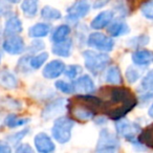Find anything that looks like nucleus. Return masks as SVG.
Returning a JSON list of instances; mask_svg holds the SVG:
<instances>
[{
	"label": "nucleus",
	"instance_id": "nucleus-1",
	"mask_svg": "<svg viewBox=\"0 0 153 153\" xmlns=\"http://www.w3.org/2000/svg\"><path fill=\"white\" fill-rule=\"evenodd\" d=\"M104 90V89H103ZM108 100L103 101L102 111L111 120L122 119L137 105V99L129 88L112 86L104 90Z\"/></svg>",
	"mask_w": 153,
	"mask_h": 153
},
{
	"label": "nucleus",
	"instance_id": "nucleus-2",
	"mask_svg": "<svg viewBox=\"0 0 153 153\" xmlns=\"http://www.w3.org/2000/svg\"><path fill=\"white\" fill-rule=\"evenodd\" d=\"M82 55L85 62V67L94 74H98L103 71L111 62V58L104 51L94 53L92 51H85Z\"/></svg>",
	"mask_w": 153,
	"mask_h": 153
},
{
	"label": "nucleus",
	"instance_id": "nucleus-3",
	"mask_svg": "<svg viewBox=\"0 0 153 153\" xmlns=\"http://www.w3.org/2000/svg\"><path fill=\"white\" fill-rule=\"evenodd\" d=\"M74 126V122L72 119L67 117H59L55 121L51 129L53 136L58 143L65 144L69 142L71 138V131Z\"/></svg>",
	"mask_w": 153,
	"mask_h": 153
},
{
	"label": "nucleus",
	"instance_id": "nucleus-4",
	"mask_svg": "<svg viewBox=\"0 0 153 153\" xmlns=\"http://www.w3.org/2000/svg\"><path fill=\"white\" fill-rule=\"evenodd\" d=\"M115 129L121 137L129 140L130 143L137 140V135L142 131L140 125L131 121H128L125 119H120L115 123Z\"/></svg>",
	"mask_w": 153,
	"mask_h": 153
},
{
	"label": "nucleus",
	"instance_id": "nucleus-5",
	"mask_svg": "<svg viewBox=\"0 0 153 153\" xmlns=\"http://www.w3.org/2000/svg\"><path fill=\"white\" fill-rule=\"evenodd\" d=\"M120 148V140L108 129H102L97 143V152H114Z\"/></svg>",
	"mask_w": 153,
	"mask_h": 153
},
{
	"label": "nucleus",
	"instance_id": "nucleus-6",
	"mask_svg": "<svg viewBox=\"0 0 153 153\" xmlns=\"http://www.w3.org/2000/svg\"><path fill=\"white\" fill-rule=\"evenodd\" d=\"M68 105H69V112L71 113L72 117L78 120V121H89L96 115V113L89 107L84 105L83 103H81L79 100H76V98H74V100L70 101Z\"/></svg>",
	"mask_w": 153,
	"mask_h": 153
},
{
	"label": "nucleus",
	"instance_id": "nucleus-7",
	"mask_svg": "<svg viewBox=\"0 0 153 153\" xmlns=\"http://www.w3.org/2000/svg\"><path fill=\"white\" fill-rule=\"evenodd\" d=\"M87 43L89 46L101 51H111L114 47V41L112 38L102 34V33H92L88 37Z\"/></svg>",
	"mask_w": 153,
	"mask_h": 153
},
{
	"label": "nucleus",
	"instance_id": "nucleus-8",
	"mask_svg": "<svg viewBox=\"0 0 153 153\" xmlns=\"http://www.w3.org/2000/svg\"><path fill=\"white\" fill-rule=\"evenodd\" d=\"M90 10V4L86 0H79L67 10L66 19L69 22H76L81 18L85 17Z\"/></svg>",
	"mask_w": 153,
	"mask_h": 153
},
{
	"label": "nucleus",
	"instance_id": "nucleus-9",
	"mask_svg": "<svg viewBox=\"0 0 153 153\" xmlns=\"http://www.w3.org/2000/svg\"><path fill=\"white\" fill-rule=\"evenodd\" d=\"M140 103L147 104V102L153 99V69L150 70L146 76L143 78L140 82Z\"/></svg>",
	"mask_w": 153,
	"mask_h": 153
},
{
	"label": "nucleus",
	"instance_id": "nucleus-10",
	"mask_svg": "<svg viewBox=\"0 0 153 153\" xmlns=\"http://www.w3.org/2000/svg\"><path fill=\"white\" fill-rule=\"evenodd\" d=\"M74 92L78 94H89L96 89V86L89 76H82L72 83Z\"/></svg>",
	"mask_w": 153,
	"mask_h": 153
},
{
	"label": "nucleus",
	"instance_id": "nucleus-11",
	"mask_svg": "<svg viewBox=\"0 0 153 153\" xmlns=\"http://www.w3.org/2000/svg\"><path fill=\"white\" fill-rule=\"evenodd\" d=\"M2 47L10 55H19L24 51V41L20 36L12 35L3 42Z\"/></svg>",
	"mask_w": 153,
	"mask_h": 153
},
{
	"label": "nucleus",
	"instance_id": "nucleus-12",
	"mask_svg": "<svg viewBox=\"0 0 153 153\" xmlns=\"http://www.w3.org/2000/svg\"><path fill=\"white\" fill-rule=\"evenodd\" d=\"M68 105L67 101L65 99H57L56 101L48 104L42 112V117L45 120L51 119L58 114H61L65 110L66 106Z\"/></svg>",
	"mask_w": 153,
	"mask_h": 153
},
{
	"label": "nucleus",
	"instance_id": "nucleus-13",
	"mask_svg": "<svg viewBox=\"0 0 153 153\" xmlns=\"http://www.w3.org/2000/svg\"><path fill=\"white\" fill-rule=\"evenodd\" d=\"M65 70V64L60 60H53L49 63L45 65L43 68V76L46 79H56L58 76H60Z\"/></svg>",
	"mask_w": 153,
	"mask_h": 153
},
{
	"label": "nucleus",
	"instance_id": "nucleus-14",
	"mask_svg": "<svg viewBox=\"0 0 153 153\" xmlns=\"http://www.w3.org/2000/svg\"><path fill=\"white\" fill-rule=\"evenodd\" d=\"M35 147H36L37 151L41 153H49L53 152L56 149L55 144L51 140V138L47 135L46 133H38L34 138Z\"/></svg>",
	"mask_w": 153,
	"mask_h": 153
},
{
	"label": "nucleus",
	"instance_id": "nucleus-15",
	"mask_svg": "<svg viewBox=\"0 0 153 153\" xmlns=\"http://www.w3.org/2000/svg\"><path fill=\"white\" fill-rule=\"evenodd\" d=\"M114 14L111 11H104L102 13H100L98 16L92 19V21L90 22V27L94 30H102V28L106 27L111 21H112Z\"/></svg>",
	"mask_w": 153,
	"mask_h": 153
},
{
	"label": "nucleus",
	"instance_id": "nucleus-16",
	"mask_svg": "<svg viewBox=\"0 0 153 153\" xmlns=\"http://www.w3.org/2000/svg\"><path fill=\"white\" fill-rule=\"evenodd\" d=\"M132 61L137 66H147L153 63V51L140 49L132 53Z\"/></svg>",
	"mask_w": 153,
	"mask_h": 153
},
{
	"label": "nucleus",
	"instance_id": "nucleus-17",
	"mask_svg": "<svg viewBox=\"0 0 153 153\" xmlns=\"http://www.w3.org/2000/svg\"><path fill=\"white\" fill-rule=\"evenodd\" d=\"M71 46H72L71 40L65 39V40L60 41V42H55V44L53 45L51 49H53V53L55 55L59 56V57L67 58L71 53Z\"/></svg>",
	"mask_w": 153,
	"mask_h": 153
},
{
	"label": "nucleus",
	"instance_id": "nucleus-18",
	"mask_svg": "<svg viewBox=\"0 0 153 153\" xmlns=\"http://www.w3.org/2000/svg\"><path fill=\"white\" fill-rule=\"evenodd\" d=\"M0 86L5 89H14L18 86L16 76L7 69L0 70Z\"/></svg>",
	"mask_w": 153,
	"mask_h": 153
},
{
	"label": "nucleus",
	"instance_id": "nucleus-19",
	"mask_svg": "<svg viewBox=\"0 0 153 153\" xmlns=\"http://www.w3.org/2000/svg\"><path fill=\"white\" fill-rule=\"evenodd\" d=\"M22 30V23L18 17H11L5 22L4 34L7 36L17 35Z\"/></svg>",
	"mask_w": 153,
	"mask_h": 153
},
{
	"label": "nucleus",
	"instance_id": "nucleus-20",
	"mask_svg": "<svg viewBox=\"0 0 153 153\" xmlns=\"http://www.w3.org/2000/svg\"><path fill=\"white\" fill-rule=\"evenodd\" d=\"M105 80H106L107 83L111 84V85H120V84H122L123 79H122V74H121V70H120L119 66H117V65L111 66V67L107 70Z\"/></svg>",
	"mask_w": 153,
	"mask_h": 153
},
{
	"label": "nucleus",
	"instance_id": "nucleus-21",
	"mask_svg": "<svg viewBox=\"0 0 153 153\" xmlns=\"http://www.w3.org/2000/svg\"><path fill=\"white\" fill-rule=\"evenodd\" d=\"M49 30H51V25L46 23H37L30 28L28 35L32 38H43L48 35Z\"/></svg>",
	"mask_w": 153,
	"mask_h": 153
},
{
	"label": "nucleus",
	"instance_id": "nucleus-22",
	"mask_svg": "<svg viewBox=\"0 0 153 153\" xmlns=\"http://www.w3.org/2000/svg\"><path fill=\"white\" fill-rule=\"evenodd\" d=\"M129 26L124 21H115L108 27V33L112 37H119L129 33Z\"/></svg>",
	"mask_w": 153,
	"mask_h": 153
},
{
	"label": "nucleus",
	"instance_id": "nucleus-23",
	"mask_svg": "<svg viewBox=\"0 0 153 153\" xmlns=\"http://www.w3.org/2000/svg\"><path fill=\"white\" fill-rule=\"evenodd\" d=\"M21 9L25 16L34 17L38 12V0H23Z\"/></svg>",
	"mask_w": 153,
	"mask_h": 153
},
{
	"label": "nucleus",
	"instance_id": "nucleus-24",
	"mask_svg": "<svg viewBox=\"0 0 153 153\" xmlns=\"http://www.w3.org/2000/svg\"><path fill=\"white\" fill-rule=\"evenodd\" d=\"M69 34L70 27L66 24H63V25H60L56 28V30L53 33V36H51V40L53 42H60V41L65 40Z\"/></svg>",
	"mask_w": 153,
	"mask_h": 153
},
{
	"label": "nucleus",
	"instance_id": "nucleus-25",
	"mask_svg": "<svg viewBox=\"0 0 153 153\" xmlns=\"http://www.w3.org/2000/svg\"><path fill=\"white\" fill-rule=\"evenodd\" d=\"M41 17L45 20H59L61 19L62 14L60 13L59 10L49 7V5H46L41 11Z\"/></svg>",
	"mask_w": 153,
	"mask_h": 153
},
{
	"label": "nucleus",
	"instance_id": "nucleus-26",
	"mask_svg": "<svg viewBox=\"0 0 153 153\" xmlns=\"http://www.w3.org/2000/svg\"><path fill=\"white\" fill-rule=\"evenodd\" d=\"M28 122H30V119H21V117H18L16 114H10L5 117V125L10 128L19 127V126L25 125Z\"/></svg>",
	"mask_w": 153,
	"mask_h": 153
},
{
	"label": "nucleus",
	"instance_id": "nucleus-27",
	"mask_svg": "<svg viewBox=\"0 0 153 153\" xmlns=\"http://www.w3.org/2000/svg\"><path fill=\"white\" fill-rule=\"evenodd\" d=\"M47 58H48V53H47L46 51H44V53H40L39 55L30 58V64L34 69H38V68H40L41 66L45 63V61L47 60Z\"/></svg>",
	"mask_w": 153,
	"mask_h": 153
},
{
	"label": "nucleus",
	"instance_id": "nucleus-28",
	"mask_svg": "<svg viewBox=\"0 0 153 153\" xmlns=\"http://www.w3.org/2000/svg\"><path fill=\"white\" fill-rule=\"evenodd\" d=\"M149 42V37L148 36H145V35H140V36H137V37H134V38L130 39L128 41V46L130 47H140V46H144V45L148 44Z\"/></svg>",
	"mask_w": 153,
	"mask_h": 153
},
{
	"label": "nucleus",
	"instance_id": "nucleus-29",
	"mask_svg": "<svg viewBox=\"0 0 153 153\" xmlns=\"http://www.w3.org/2000/svg\"><path fill=\"white\" fill-rule=\"evenodd\" d=\"M143 16L147 19L153 20V0H148L140 7Z\"/></svg>",
	"mask_w": 153,
	"mask_h": 153
},
{
	"label": "nucleus",
	"instance_id": "nucleus-30",
	"mask_svg": "<svg viewBox=\"0 0 153 153\" xmlns=\"http://www.w3.org/2000/svg\"><path fill=\"white\" fill-rule=\"evenodd\" d=\"M64 72H65V76L68 79L74 80L82 72V67L80 65H69L67 68L65 67Z\"/></svg>",
	"mask_w": 153,
	"mask_h": 153
},
{
	"label": "nucleus",
	"instance_id": "nucleus-31",
	"mask_svg": "<svg viewBox=\"0 0 153 153\" xmlns=\"http://www.w3.org/2000/svg\"><path fill=\"white\" fill-rule=\"evenodd\" d=\"M142 71L140 69H136L134 67H128L127 71H126V78H127V81L129 83H134L140 79Z\"/></svg>",
	"mask_w": 153,
	"mask_h": 153
},
{
	"label": "nucleus",
	"instance_id": "nucleus-32",
	"mask_svg": "<svg viewBox=\"0 0 153 153\" xmlns=\"http://www.w3.org/2000/svg\"><path fill=\"white\" fill-rule=\"evenodd\" d=\"M55 86L58 90H60V91L63 92V94H74L72 84L67 83V82L63 81V80H59V81H57L55 84Z\"/></svg>",
	"mask_w": 153,
	"mask_h": 153
},
{
	"label": "nucleus",
	"instance_id": "nucleus-33",
	"mask_svg": "<svg viewBox=\"0 0 153 153\" xmlns=\"http://www.w3.org/2000/svg\"><path fill=\"white\" fill-rule=\"evenodd\" d=\"M28 132H30V129H28V128H25V129L17 132V133L13 134V135H10L9 137H7V140L11 142L12 144H18V143H19L20 140H21L22 138H23L24 136L28 133Z\"/></svg>",
	"mask_w": 153,
	"mask_h": 153
},
{
	"label": "nucleus",
	"instance_id": "nucleus-34",
	"mask_svg": "<svg viewBox=\"0 0 153 153\" xmlns=\"http://www.w3.org/2000/svg\"><path fill=\"white\" fill-rule=\"evenodd\" d=\"M17 152H20V153H33V148L27 144H22L16 149Z\"/></svg>",
	"mask_w": 153,
	"mask_h": 153
},
{
	"label": "nucleus",
	"instance_id": "nucleus-35",
	"mask_svg": "<svg viewBox=\"0 0 153 153\" xmlns=\"http://www.w3.org/2000/svg\"><path fill=\"white\" fill-rule=\"evenodd\" d=\"M12 151L11 147L7 143L0 140V153H10Z\"/></svg>",
	"mask_w": 153,
	"mask_h": 153
},
{
	"label": "nucleus",
	"instance_id": "nucleus-36",
	"mask_svg": "<svg viewBox=\"0 0 153 153\" xmlns=\"http://www.w3.org/2000/svg\"><path fill=\"white\" fill-rule=\"evenodd\" d=\"M110 2V0H96L94 3V9H101V7H105Z\"/></svg>",
	"mask_w": 153,
	"mask_h": 153
},
{
	"label": "nucleus",
	"instance_id": "nucleus-37",
	"mask_svg": "<svg viewBox=\"0 0 153 153\" xmlns=\"http://www.w3.org/2000/svg\"><path fill=\"white\" fill-rule=\"evenodd\" d=\"M9 10H10L9 5H7L5 2H3V1L0 0V17L3 16V15H5V14H7Z\"/></svg>",
	"mask_w": 153,
	"mask_h": 153
},
{
	"label": "nucleus",
	"instance_id": "nucleus-38",
	"mask_svg": "<svg viewBox=\"0 0 153 153\" xmlns=\"http://www.w3.org/2000/svg\"><path fill=\"white\" fill-rule=\"evenodd\" d=\"M32 47H34V51H39V49L43 48L44 47V43L41 42V41H35L32 43Z\"/></svg>",
	"mask_w": 153,
	"mask_h": 153
},
{
	"label": "nucleus",
	"instance_id": "nucleus-39",
	"mask_svg": "<svg viewBox=\"0 0 153 153\" xmlns=\"http://www.w3.org/2000/svg\"><path fill=\"white\" fill-rule=\"evenodd\" d=\"M148 114H149V117H152V119H153V103H152V105H151V106H150V108H149V110H148Z\"/></svg>",
	"mask_w": 153,
	"mask_h": 153
},
{
	"label": "nucleus",
	"instance_id": "nucleus-40",
	"mask_svg": "<svg viewBox=\"0 0 153 153\" xmlns=\"http://www.w3.org/2000/svg\"><path fill=\"white\" fill-rule=\"evenodd\" d=\"M9 2H12V3H17V2H19L20 0H7Z\"/></svg>",
	"mask_w": 153,
	"mask_h": 153
},
{
	"label": "nucleus",
	"instance_id": "nucleus-41",
	"mask_svg": "<svg viewBox=\"0 0 153 153\" xmlns=\"http://www.w3.org/2000/svg\"><path fill=\"white\" fill-rule=\"evenodd\" d=\"M0 127H1V115H0Z\"/></svg>",
	"mask_w": 153,
	"mask_h": 153
},
{
	"label": "nucleus",
	"instance_id": "nucleus-42",
	"mask_svg": "<svg viewBox=\"0 0 153 153\" xmlns=\"http://www.w3.org/2000/svg\"><path fill=\"white\" fill-rule=\"evenodd\" d=\"M0 59H1V55H0Z\"/></svg>",
	"mask_w": 153,
	"mask_h": 153
}]
</instances>
